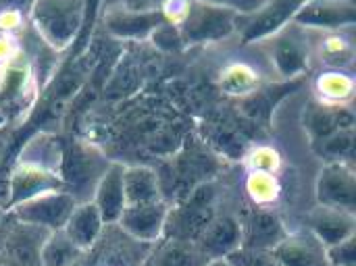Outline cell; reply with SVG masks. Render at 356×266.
Listing matches in <instances>:
<instances>
[{
  "label": "cell",
  "mask_w": 356,
  "mask_h": 266,
  "mask_svg": "<svg viewBox=\"0 0 356 266\" xmlns=\"http://www.w3.org/2000/svg\"><path fill=\"white\" fill-rule=\"evenodd\" d=\"M65 190L63 146L52 133H35L27 140L6 179V210L44 192Z\"/></svg>",
  "instance_id": "1"
},
{
  "label": "cell",
  "mask_w": 356,
  "mask_h": 266,
  "mask_svg": "<svg viewBox=\"0 0 356 266\" xmlns=\"http://www.w3.org/2000/svg\"><path fill=\"white\" fill-rule=\"evenodd\" d=\"M83 0H33L31 23L52 50H65L83 21Z\"/></svg>",
  "instance_id": "2"
},
{
  "label": "cell",
  "mask_w": 356,
  "mask_h": 266,
  "mask_svg": "<svg viewBox=\"0 0 356 266\" xmlns=\"http://www.w3.org/2000/svg\"><path fill=\"white\" fill-rule=\"evenodd\" d=\"M236 19H238L236 10L198 2V0H184L179 33L184 44H198V42L227 38L236 29Z\"/></svg>",
  "instance_id": "3"
},
{
  "label": "cell",
  "mask_w": 356,
  "mask_h": 266,
  "mask_svg": "<svg viewBox=\"0 0 356 266\" xmlns=\"http://www.w3.org/2000/svg\"><path fill=\"white\" fill-rule=\"evenodd\" d=\"M75 204L77 200L73 198V194H69L67 190H56V192H44L33 198H27L10 206L6 213H10L19 223L35 225L46 231H56L65 227Z\"/></svg>",
  "instance_id": "4"
},
{
  "label": "cell",
  "mask_w": 356,
  "mask_h": 266,
  "mask_svg": "<svg viewBox=\"0 0 356 266\" xmlns=\"http://www.w3.org/2000/svg\"><path fill=\"white\" fill-rule=\"evenodd\" d=\"M317 204L355 213L356 177L353 167L344 163H330L321 169L315 181Z\"/></svg>",
  "instance_id": "5"
},
{
  "label": "cell",
  "mask_w": 356,
  "mask_h": 266,
  "mask_svg": "<svg viewBox=\"0 0 356 266\" xmlns=\"http://www.w3.org/2000/svg\"><path fill=\"white\" fill-rule=\"evenodd\" d=\"M305 227L309 233H313L325 248L338 246L344 240L353 238L356 233L355 213L315 204L305 219Z\"/></svg>",
  "instance_id": "6"
},
{
  "label": "cell",
  "mask_w": 356,
  "mask_h": 266,
  "mask_svg": "<svg viewBox=\"0 0 356 266\" xmlns=\"http://www.w3.org/2000/svg\"><path fill=\"white\" fill-rule=\"evenodd\" d=\"M267 256L275 266H330L325 246L309 231L288 233L267 252Z\"/></svg>",
  "instance_id": "7"
},
{
  "label": "cell",
  "mask_w": 356,
  "mask_h": 266,
  "mask_svg": "<svg viewBox=\"0 0 356 266\" xmlns=\"http://www.w3.org/2000/svg\"><path fill=\"white\" fill-rule=\"evenodd\" d=\"M169 208L163 200L146 202V204H127L119 217V227L140 240V242H154L167 227Z\"/></svg>",
  "instance_id": "8"
},
{
  "label": "cell",
  "mask_w": 356,
  "mask_h": 266,
  "mask_svg": "<svg viewBox=\"0 0 356 266\" xmlns=\"http://www.w3.org/2000/svg\"><path fill=\"white\" fill-rule=\"evenodd\" d=\"M242 246V221L236 217H217L198 235L196 248L204 258H223L240 250Z\"/></svg>",
  "instance_id": "9"
},
{
  "label": "cell",
  "mask_w": 356,
  "mask_h": 266,
  "mask_svg": "<svg viewBox=\"0 0 356 266\" xmlns=\"http://www.w3.org/2000/svg\"><path fill=\"white\" fill-rule=\"evenodd\" d=\"M353 0H309L294 15L298 25L317 29H336L355 23Z\"/></svg>",
  "instance_id": "10"
},
{
  "label": "cell",
  "mask_w": 356,
  "mask_h": 266,
  "mask_svg": "<svg viewBox=\"0 0 356 266\" xmlns=\"http://www.w3.org/2000/svg\"><path fill=\"white\" fill-rule=\"evenodd\" d=\"M286 229L277 215L271 210H254L246 223H242V246L240 250L252 254H267L277 242L286 238Z\"/></svg>",
  "instance_id": "11"
},
{
  "label": "cell",
  "mask_w": 356,
  "mask_h": 266,
  "mask_svg": "<svg viewBox=\"0 0 356 266\" xmlns=\"http://www.w3.org/2000/svg\"><path fill=\"white\" fill-rule=\"evenodd\" d=\"M165 19L161 10H129V8H108L104 15V25L106 29L117 35V38H134V40H144L148 38Z\"/></svg>",
  "instance_id": "12"
},
{
  "label": "cell",
  "mask_w": 356,
  "mask_h": 266,
  "mask_svg": "<svg viewBox=\"0 0 356 266\" xmlns=\"http://www.w3.org/2000/svg\"><path fill=\"white\" fill-rule=\"evenodd\" d=\"M123 169H125V165H119V163L108 165L94 188L92 202L96 204L104 225H115L125 208Z\"/></svg>",
  "instance_id": "13"
},
{
  "label": "cell",
  "mask_w": 356,
  "mask_h": 266,
  "mask_svg": "<svg viewBox=\"0 0 356 266\" xmlns=\"http://www.w3.org/2000/svg\"><path fill=\"white\" fill-rule=\"evenodd\" d=\"M305 2L309 0H265V4L254 10V17L242 29V38L246 42H254L275 33L290 17L298 13Z\"/></svg>",
  "instance_id": "14"
},
{
  "label": "cell",
  "mask_w": 356,
  "mask_h": 266,
  "mask_svg": "<svg viewBox=\"0 0 356 266\" xmlns=\"http://www.w3.org/2000/svg\"><path fill=\"white\" fill-rule=\"evenodd\" d=\"M102 227H104V221H102L96 204L92 200H83V202L75 204V208L69 215L63 229L83 252H90L92 246L98 242Z\"/></svg>",
  "instance_id": "15"
},
{
  "label": "cell",
  "mask_w": 356,
  "mask_h": 266,
  "mask_svg": "<svg viewBox=\"0 0 356 266\" xmlns=\"http://www.w3.org/2000/svg\"><path fill=\"white\" fill-rule=\"evenodd\" d=\"M271 60L282 77H294L305 71L309 60V44L300 35L286 31L275 38L271 48Z\"/></svg>",
  "instance_id": "16"
},
{
  "label": "cell",
  "mask_w": 356,
  "mask_h": 266,
  "mask_svg": "<svg viewBox=\"0 0 356 266\" xmlns=\"http://www.w3.org/2000/svg\"><path fill=\"white\" fill-rule=\"evenodd\" d=\"M315 94L323 106H346L355 96V77L344 69H325L315 79Z\"/></svg>",
  "instance_id": "17"
},
{
  "label": "cell",
  "mask_w": 356,
  "mask_h": 266,
  "mask_svg": "<svg viewBox=\"0 0 356 266\" xmlns=\"http://www.w3.org/2000/svg\"><path fill=\"white\" fill-rule=\"evenodd\" d=\"M123 192H125V206L163 200L156 173L150 167H142V165L123 169Z\"/></svg>",
  "instance_id": "18"
},
{
  "label": "cell",
  "mask_w": 356,
  "mask_h": 266,
  "mask_svg": "<svg viewBox=\"0 0 356 266\" xmlns=\"http://www.w3.org/2000/svg\"><path fill=\"white\" fill-rule=\"evenodd\" d=\"M86 252L65 233V229L48 231L40 246L38 265L40 266H77Z\"/></svg>",
  "instance_id": "19"
},
{
  "label": "cell",
  "mask_w": 356,
  "mask_h": 266,
  "mask_svg": "<svg viewBox=\"0 0 356 266\" xmlns=\"http://www.w3.org/2000/svg\"><path fill=\"white\" fill-rule=\"evenodd\" d=\"M353 129H340L332 135L321 140V156L330 158L332 163H344L353 154Z\"/></svg>",
  "instance_id": "20"
},
{
  "label": "cell",
  "mask_w": 356,
  "mask_h": 266,
  "mask_svg": "<svg viewBox=\"0 0 356 266\" xmlns=\"http://www.w3.org/2000/svg\"><path fill=\"white\" fill-rule=\"evenodd\" d=\"M150 38L154 40V44H159L163 50H179L184 48V40H181V33L175 25H171L169 21H163L152 33Z\"/></svg>",
  "instance_id": "21"
},
{
  "label": "cell",
  "mask_w": 356,
  "mask_h": 266,
  "mask_svg": "<svg viewBox=\"0 0 356 266\" xmlns=\"http://www.w3.org/2000/svg\"><path fill=\"white\" fill-rule=\"evenodd\" d=\"M327 265L330 266H355L356 265V250H355V235L344 240L338 246L325 248Z\"/></svg>",
  "instance_id": "22"
},
{
  "label": "cell",
  "mask_w": 356,
  "mask_h": 266,
  "mask_svg": "<svg viewBox=\"0 0 356 266\" xmlns=\"http://www.w3.org/2000/svg\"><path fill=\"white\" fill-rule=\"evenodd\" d=\"M198 2L223 6V8H229V10H236V13H254L265 4V0H198Z\"/></svg>",
  "instance_id": "23"
},
{
  "label": "cell",
  "mask_w": 356,
  "mask_h": 266,
  "mask_svg": "<svg viewBox=\"0 0 356 266\" xmlns=\"http://www.w3.org/2000/svg\"><path fill=\"white\" fill-rule=\"evenodd\" d=\"M17 44L10 35H0V65L10 67L17 56Z\"/></svg>",
  "instance_id": "24"
},
{
  "label": "cell",
  "mask_w": 356,
  "mask_h": 266,
  "mask_svg": "<svg viewBox=\"0 0 356 266\" xmlns=\"http://www.w3.org/2000/svg\"><path fill=\"white\" fill-rule=\"evenodd\" d=\"M204 266H234V265H232V260H229L227 256H223V258H213V260H209Z\"/></svg>",
  "instance_id": "25"
},
{
  "label": "cell",
  "mask_w": 356,
  "mask_h": 266,
  "mask_svg": "<svg viewBox=\"0 0 356 266\" xmlns=\"http://www.w3.org/2000/svg\"><path fill=\"white\" fill-rule=\"evenodd\" d=\"M4 146H6V142H4V135H2V129H0V160H2V154H4Z\"/></svg>",
  "instance_id": "26"
},
{
  "label": "cell",
  "mask_w": 356,
  "mask_h": 266,
  "mask_svg": "<svg viewBox=\"0 0 356 266\" xmlns=\"http://www.w3.org/2000/svg\"><path fill=\"white\" fill-rule=\"evenodd\" d=\"M4 125H6V115H4V110L0 108V129H2Z\"/></svg>",
  "instance_id": "27"
},
{
  "label": "cell",
  "mask_w": 356,
  "mask_h": 266,
  "mask_svg": "<svg viewBox=\"0 0 356 266\" xmlns=\"http://www.w3.org/2000/svg\"><path fill=\"white\" fill-rule=\"evenodd\" d=\"M4 213H6V208H4V206H0V223H2V219H4Z\"/></svg>",
  "instance_id": "28"
}]
</instances>
